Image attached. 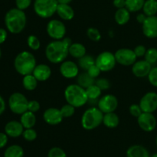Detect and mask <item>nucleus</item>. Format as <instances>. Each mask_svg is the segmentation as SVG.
Listing matches in <instances>:
<instances>
[{
  "label": "nucleus",
  "mask_w": 157,
  "mask_h": 157,
  "mask_svg": "<svg viewBox=\"0 0 157 157\" xmlns=\"http://www.w3.org/2000/svg\"><path fill=\"white\" fill-rule=\"evenodd\" d=\"M24 127L20 121H11L5 127V133L10 137L16 138L22 135Z\"/></svg>",
  "instance_id": "nucleus-18"
},
{
  "label": "nucleus",
  "mask_w": 157,
  "mask_h": 157,
  "mask_svg": "<svg viewBox=\"0 0 157 157\" xmlns=\"http://www.w3.org/2000/svg\"><path fill=\"white\" fill-rule=\"evenodd\" d=\"M95 84H96L97 86H98V87L101 88V90H108L110 87V81L104 78H98L97 81H95Z\"/></svg>",
  "instance_id": "nucleus-39"
},
{
  "label": "nucleus",
  "mask_w": 157,
  "mask_h": 157,
  "mask_svg": "<svg viewBox=\"0 0 157 157\" xmlns=\"http://www.w3.org/2000/svg\"><path fill=\"white\" fill-rule=\"evenodd\" d=\"M152 69V64H150L148 61L144 60L136 61L132 65V72L133 75L136 78H145L148 76L149 73Z\"/></svg>",
  "instance_id": "nucleus-17"
},
{
  "label": "nucleus",
  "mask_w": 157,
  "mask_h": 157,
  "mask_svg": "<svg viewBox=\"0 0 157 157\" xmlns=\"http://www.w3.org/2000/svg\"><path fill=\"white\" fill-rule=\"evenodd\" d=\"M61 113H62L64 118H69L74 116L75 113V107L74 106L71 105L70 104H66L62 106L61 109Z\"/></svg>",
  "instance_id": "nucleus-36"
},
{
  "label": "nucleus",
  "mask_w": 157,
  "mask_h": 157,
  "mask_svg": "<svg viewBox=\"0 0 157 157\" xmlns=\"http://www.w3.org/2000/svg\"><path fill=\"white\" fill-rule=\"evenodd\" d=\"M56 13L63 20L70 21L75 17V11L69 4L59 3L57 8Z\"/></svg>",
  "instance_id": "nucleus-20"
},
{
  "label": "nucleus",
  "mask_w": 157,
  "mask_h": 157,
  "mask_svg": "<svg viewBox=\"0 0 157 157\" xmlns=\"http://www.w3.org/2000/svg\"><path fill=\"white\" fill-rule=\"evenodd\" d=\"M48 157H67V155L60 147H53L48 151Z\"/></svg>",
  "instance_id": "nucleus-38"
},
{
  "label": "nucleus",
  "mask_w": 157,
  "mask_h": 157,
  "mask_svg": "<svg viewBox=\"0 0 157 157\" xmlns=\"http://www.w3.org/2000/svg\"><path fill=\"white\" fill-rule=\"evenodd\" d=\"M68 52L71 57L79 59L86 55V48L81 43H72L69 47Z\"/></svg>",
  "instance_id": "nucleus-24"
},
{
  "label": "nucleus",
  "mask_w": 157,
  "mask_h": 157,
  "mask_svg": "<svg viewBox=\"0 0 157 157\" xmlns=\"http://www.w3.org/2000/svg\"><path fill=\"white\" fill-rule=\"evenodd\" d=\"M6 102H5L2 97L0 95V116H1V115L4 113L5 110H6Z\"/></svg>",
  "instance_id": "nucleus-49"
},
{
  "label": "nucleus",
  "mask_w": 157,
  "mask_h": 157,
  "mask_svg": "<svg viewBox=\"0 0 157 157\" xmlns=\"http://www.w3.org/2000/svg\"><path fill=\"white\" fill-rule=\"evenodd\" d=\"M147 49L146 48V47L144 45H142V44H140V45H137L133 51H134L135 54H136V57L137 58H141V57H144L145 55L146 52H147Z\"/></svg>",
  "instance_id": "nucleus-45"
},
{
  "label": "nucleus",
  "mask_w": 157,
  "mask_h": 157,
  "mask_svg": "<svg viewBox=\"0 0 157 157\" xmlns=\"http://www.w3.org/2000/svg\"><path fill=\"white\" fill-rule=\"evenodd\" d=\"M29 101L23 94L13 93L9 98V107L12 113L21 115L28 110Z\"/></svg>",
  "instance_id": "nucleus-7"
},
{
  "label": "nucleus",
  "mask_w": 157,
  "mask_h": 157,
  "mask_svg": "<svg viewBox=\"0 0 157 157\" xmlns=\"http://www.w3.org/2000/svg\"><path fill=\"white\" fill-rule=\"evenodd\" d=\"M24 150L18 145H12L8 147L4 153V157H23Z\"/></svg>",
  "instance_id": "nucleus-30"
},
{
  "label": "nucleus",
  "mask_w": 157,
  "mask_h": 157,
  "mask_svg": "<svg viewBox=\"0 0 157 157\" xmlns=\"http://www.w3.org/2000/svg\"><path fill=\"white\" fill-rule=\"evenodd\" d=\"M77 83L78 85L86 89L95 84V79L90 77L87 72H83V73L79 74L77 77Z\"/></svg>",
  "instance_id": "nucleus-26"
},
{
  "label": "nucleus",
  "mask_w": 157,
  "mask_h": 157,
  "mask_svg": "<svg viewBox=\"0 0 157 157\" xmlns=\"http://www.w3.org/2000/svg\"><path fill=\"white\" fill-rule=\"evenodd\" d=\"M22 136L26 141L32 142V141H34L35 140H36L38 135H37L36 130H34L33 128H29L25 129L23 131Z\"/></svg>",
  "instance_id": "nucleus-37"
},
{
  "label": "nucleus",
  "mask_w": 157,
  "mask_h": 157,
  "mask_svg": "<svg viewBox=\"0 0 157 157\" xmlns=\"http://www.w3.org/2000/svg\"><path fill=\"white\" fill-rule=\"evenodd\" d=\"M156 147H157V136H156Z\"/></svg>",
  "instance_id": "nucleus-54"
},
{
  "label": "nucleus",
  "mask_w": 157,
  "mask_h": 157,
  "mask_svg": "<svg viewBox=\"0 0 157 157\" xmlns=\"http://www.w3.org/2000/svg\"><path fill=\"white\" fill-rule=\"evenodd\" d=\"M7 35L8 34L6 29L0 28V44L6 41V38H7Z\"/></svg>",
  "instance_id": "nucleus-48"
},
{
  "label": "nucleus",
  "mask_w": 157,
  "mask_h": 157,
  "mask_svg": "<svg viewBox=\"0 0 157 157\" xmlns=\"http://www.w3.org/2000/svg\"><path fill=\"white\" fill-rule=\"evenodd\" d=\"M69 46L62 40L51 41L45 48V56L52 64H61L65 61L68 52Z\"/></svg>",
  "instance_id": "nucleus-2"
},
{
  "label": "nucleus",
  "mask_w": 157,
  "mask_h": 157,
  "mask_svg": "<svg viewBox=\"0 0 157 157\" xmlns=\"http://www.w3.org/2000/svg\"><path fill=\"white\" fill-rule=\"evenodd\" d=\"M87 35L90 40L94 42H98L101 39V34L96 28H89L87 30Z\"/></svg>",
  "instance_id": "nucleus-34"
},
{
  "label": "nucleus",
  "mask_w": 157,
  "mask_h": 157,
  "mask_svg": "<svg viewBox=\"0 0 157 157\" xmlns=\"http://www.w3.org/2000/svg\"><path fill=\"white\" fill-rule=\"evenodd\" d=\"M118 106V100L114 95L106 94L98 101V107L104 113L114 112Z\"/></svg>",
  "instance_id": "nucleus-11"
},
{
  "label": "nucleus",
  "mask_w": 157,
  "mask_h": 157,
  "mask_svg": "<svg viewBox=\"0 0 157 157\" xmlns=\"http://www.w3.org/2000/svg\"><path fill=\"white\" fill-rule=\"evenodd\" d=\"M104 113L98 107H90L81 117V126L86 130H92L98 128L103 124Z\"/></svg>",
  "instance_id": "nucleus-5"
},
{
  "label": "nucleus",
  "mask_w": 157,
  "mask_h": 157,
  "mask_svg": "<svg viewBox=\"0 0 157 157\" xmlns=\"http://www.w3.org/2000/svg\"><path fill=\"white\" fill-rule=\"evenodd\" d=\"M58 0H35L34 11L41 18H48L56 13Z\"/></svg>",
  "instance_id": "nucleus-6"
},
{
  "label": "nucleus",
  "mask_w": 157,
  "mask_h": 157,
  "mask_svg": "<svg viewBox=\"0 0 157 157\" xmlns=\"http://www.w3.org/2000/svg\"><path fill=\"white\" fill-rule=\"evenodd\" d=\"M142 9L147 16L156 15L157 13V0H146Z\"/></svg>",
  "instance_id": "nucleus-28"
},
{
  "label": "nucleus",
  "mask_w": 157,
  "mask_h": 157,
  "mask_svg": "<svg viewBox=\"0 0 157 157\" xmlns=\"http://www.w3.org/2000/svg\"><path fill=\"white\" fill-rule=\"evenodd\" d=\"M31 3H32V0H15L16 8L23 11L27 9L30 6Z\"/></svg>",
  "instance_id": "nucleus-43"
},
{
  "label": "nucleus",
  "mask_w": 157,
  "mask_h": 157,
  "mask_svg": "<svg viewBox=\"0 0 157 157\" xmlns=\"http://www.w3.org/2000/svg\"><path fill=\"white\" fill-rule=\"evenodd\" d=\"M85 90L87 98H88V101H98V100L99 99L101 93H102V90H101V88L95 84L86 88Z\"/></svg>",
  "instance_id": "nucleus-27"
},
{
  "label": "nucleus",
  "mask_w": 157,
  "mask_h": 157,
  "mask_svg": "<svg viewBox=\"0 0 157 157\" xmlns=\"http://www.w3.org/2000/svg\"><path fill=\"white\" fill-rule=\"evenodd\" d=\"M60 73L67 79L77 78L79 75V66L74 61H64L61 63Z\"/></svg>",
  "instance_id": "nucleus-15"
},
{
  "label": "nucleus",
  "mask_w": 157,
  "mask_h": 157,
  "mask_svg": "<svg viewBox=\"0 0 157 157\" xmlns=\"http://www.w3.org/2000/svg\"><path fill=\"white\" fill-rule=\"evenodd\" d=\"M36 121L37 118L35 113H32L29 110H27L24 113H22L20 117V122L25 129L33 128L36 124Z\"/></svg>",
  "instance_id": "nucleus-22"
},
{
  "label": "nucleus",
  "mask_w": 157,
  "mask_h": 157,
  "mask_svg": "<svg viewBox=\"0 0 157 157\" xmlns=\"http://www.w3.org/2000/svg\"><path fill=\"white\" fill-rule=\"evenodd\" d=\"M139 104L143 112L153 113L157 110V94L148 92L142 97Z\"/></svg>",
  "instance_id": "nucleus-12"
},
{
  "label": "nucleus",
  "mask_w": 157,
  "mask_h": 157,
  "mask_svg": "<svg viewBox=\"0 0 157 157\" xmlns=\"http://www.w3.org/2000/svg\"><path fill=\"white\" fill-rule=\"evenodd\" d=\"M40 104L37 101H29V105H28V110L32 112V113H36L40 110Z\"/></svg>",
  "instance_id": "nucleus-44"
},
{
  "label": "nucleus",
  "mask_w": 157,
  "mask_h": 157,
  "mask_svg": "<svg viewBox=\"0 0 157 157\" xmlns=\"http://www.w3.org/2000/svg\"><path fill=\"white\" fill-rule=\"evenodd\" d=\"M149 82L153 86L157 87V67H152L151 71L148 75Z\"/></svg>",
  "instance_id": "nucleus-40"
},
{
  "label": "nucleus",
  "mask_w": 157,
  "mask_h": 157,
  "mask_svg": "<svg viewBox=\"0 0 157 157\" xmlns=\"http://www.w3.org/2000/svg\"><path fill=\"white\" fill-rule=\"evenodd\" d=\"M38 81L35 78L32 74L24 76L22 79V85L25 90L32 91L34 90L38 86Z\"/></svg>",
  "instance_id": "nucleus-29"
},
{
  "label": "nucleus",
  "mask_w": 157,
  "mask_h": 157,
  "mask_svg": "<svg viewBox=\"0 0 157 157\" xmlns=\"http://www.w3.org/2000/svg\"><path fill=\"white\" fill-rule=\"evenodd\" d=\"M48 35L54 40H62L66 35V26L61 21L52 19L48 21L46 27Z\"/></svg>",
  "instance_id": "nucleus-9"
},
{
  "label": "nucleus",
  "mask_w": 157,
  "mask_h": 157,
  "mask_svg": "<svg viewBox=\"0 0 157 157\" xmlns=\"http://www.w3.org/2000/svg\"><path fill=\"white\" fill-rule=\"evenodd\" d=\"M1 56H2V51H1V48H0V58H1Z\"/></svg>",
  "instance_id": "nucleus-53"
},
{
  "label": "nucleus",
  "mask_w": 157,
  "mask_h": 157,
  "mask_svg": "<svg viewBox=\"0 0 157 157\" xmlns=\"http://www.w3.org/2000/svg\"><path fill=\"white\" fill-rule=\"evenodd\" d=\"M127 157H150L147 148L141 145H133L127 150Z\"/></svg>",
  "instance_id": "nucleus-21"
},
{
  "label": "nucleus",
  "mask_w": 157,
  "mask_h": 157,
  "mask_svg": "<svg viewBox=\"0 0 157 157\" xmlns=\"http://www.w3.org/2000/svg\"><path fill=\"white\" fill-rule=\"evenodd\" d=\"M113 4L114 7L117 9H121V8L126 7V0H113Z\"/></svg>",
  "instance_id": "nucleus-47"
},
{
  "label": "nucleus",
  "mask_w": 157,
  "mask_h": 157,
  "mask_svg": "<svg viewBox=\"0 0 157 157\" xmlns=\"http://www.w3.org/2000/svg\"><path fill=\"white\" fill-rule=\"evenodd\" d=\"M43 119L46 124L52 126L58 125L62 122L64 117L60 109L50 107L44 110L43 113Z\"/></svg>",
  "instance_id": "nucleus-14"
},
{
  "label": "nucleus",
  "mask_w": 157,
  "mask_h": 157,
  "mask_svg": "<svg viewBox=\"0 0 157 157\" xmlns=\"http://www.w3.org/2000/svg\"><path fill=\"white\" fill-rule=\"evenodd\" d=\"M147 18V15L144 13H140L136 16V21L140 23V24H143L145 21L146 18Z\"/></svg>",
  "instance_id": "nucleus-50"
},
{
  "label": "nucleus",
  "mask_w": 157,
  "mask_h": 157,
  "mask_svg": "<svg viewBox=\"0 0 157 157\" xmlns=\"http://www.w3.org/2000/svg\"><path fill=\"white\" fill-rule=\"evenodd\" d=\"M137 124L144 131L152 132L156 127V118L153 113L143 112L140 116L137 117Z\"/></svg>",
  "instance_id": "nucleus-13"
},
{
  "label": "nucleus",
  "mask_w": 157,
  "mask_h": 157,
  "mask_svg": "<svg viewBox=\"0 0 157 157\" xmlns=\"http://www.w3.org/2000/svg\"><path fill=\"white\" fill-rule=\"evenodd\" d=\"M32 75L38 81H45L50 78L52 75V70L50 67L45 64H40L36 65Z\"/></svg>",
  "instance_id": "nucleus-19"
},
{
  "label": "nucleus",
  "mask_w": 157,
  "mask_h": 157,
  "mask_svg": "<svg viewBox=\"0 0 157 157\" xmlns=\"http://www.w3.org/2000/svg\"><path fill=\"white\" fill-rule=\"evenodd\" d=\"M95 64L102 72L110 71L116 66L115 55L110 52H101L95 59Z\"/></svg>",
  "instance_id": "nucleus-8"
},
{
  "label": "nucleus",
  "mask_w": 157,
  "mask_h": 157,
  "mask_svg": "<svg viewBox=\"0 0 157 157\" xmlns=\"http://www.w3.org/2000/svg\"><path fill=\"white\" fill-rule=\"evenodd\" d=\"M150 157H157V153H155V154H153V156H150Z\"/></svg>",
  "instance_id": "nucleus-52"
},
{
  "label": "nucleus",
  "mask_w": 157,
  "mask_h": 157,
  "mask_svg": "<svg viewBox=\"0 0 157 157\" xmlns=\"http://www.w3.org/2000/svg\"><path fill=\"white\" fill-rule=\"evenodd\" d=\"M144 58L150 64H154L157 62V49L156 48H150L147 49Z\"/></svg>",
  "instance_id": "nucleus-33"
},
{
  "label": "nucleus",
  "mask_w": 157,
  "mask_h": 157,
  "mask_svg": "<svg viewBox=\"0 0 157 157\" xmlns=\"http://www.w3.org/2000/svg\"><path fill=\"white\" fill-rule=\"evenodd\" d=\"M27 44L28 46L33 51L38 50L40 48V47H41L40 40L38 39V37H36L34 35H31L28 37Z\"/></svg>",
  "instance_id": "nucleus-35"
},
{
  "label": "nucleus",
  "mask_w": 157,
  "mask_h": 157,
  "mask_svg": "<svg viewBox=\"0 0 157 157\" xmlns=\"http://www.w3.org/2000/svg\"><path fill=\"white\" fill-rule=\"evenodd\" d=\"M95 64V59L90 55H85L82 58L78 59V66L83 70L87 71L90 66L94 65Z\"/></svg>",
  "instance_id": "nucleus-32"
},
{
  "label": "nucleus",
  "mask_w": 157,
  "mask_h": 157,
  "mask_svg": "<svg viewBox=\"0 0 157 157\" xmlns=\"http://www.w3.org/2000/svg\"><path fill=\"white\" fill-rule=\"evenodd\" d=\"M120 123V118L117 113L114 112L111 113H104V119H103V124L106 127L110 129L116 128Z\"/></svg>",
  "instance_id": "nucleus-25"
},
{
  "label": "nucleus",
  "mask_w": 157,
  "mask_h": 157,
  "mask_svg": "<svg viewBox=\"0 0 157 157\" xmlns=\"http://www.w3.org/2000/svg\"><path fill=\"white\" fill-rule=\"evenodd\" d=\"M27 23V18L24 11L14 8L8 11L5 16L6 29L12 34H19L25 29Z\"/></svg>",
  "instance_id": "nucleus-1"
},
{
  "label": "nucleus",
  "mask_w": 157,
  "mask_h": 157,
  "mask_svg": "<svg viewBox=\"0 0 157 157\" xmlns=\"http://www.w3.org/2000/svg\"><path fill=\"white\" fill-rule=\"evenodd\" d=\"M129 111L130 113L131 114V116L134 117H139L140 116L141 113H143V110L141 109L140 104H131L130 106V108H129Z\"/></svg>",
  "instance_id": "nucleus-41"
},
{
  "label": "nucleus",
  "mask_w": 157,
  "mask_h": 157,
  "mask_svg": "<svg viewBox=\"0 0 157 157\" xmlns=\"http://www.w3.org/2000/svg\"><path fill=\"white\" fill-rule=\"evenodd\" d=\"M8 143V135L4 133H0V149L6 147Z\"/></svg>",
  "instance_id": "nucleus-46"
},
{
  "label": "nucleus",
  "mask_w": 157,
  "mask_h": 157,
  "mask_svg": "<svg viewBox=\"0 0 157 157\" xmlns=\"http://www.w3.org/2000/svg\"><path fill=\"white\" fill-rule=\"evenodd\" d=\"M143 33L148 38H157V16H147L142 24Z\"/></svg>",
  "instance_id": "nucleus-16"
},
{
  "label": "nucleus",
  "mask_w": 157,
  "mask_h": 157,
  "mask_svg": "<svg viewBox=\"0 0 157 157\" xmlns=\"http://www.w3.org/2000/svg\"><path fill=\"white\" fill-rule=\"evenodd\" d=\"M146 0H126V8L130 12H136L144 7Z\"/></svg>",
  "instance_id": "nucleus-31"
},
{
  "label": "nucleus",
  "mask_w": 157,
  "mask_h": 157,
  "mask_svg": "<svg viewBox=\"0 0 157 157\" xmlns=\"http://www.w3.org/2000/svg\"><path fill=\"white\" fill-rule=\"evenodd\" d=\"M64 98L67 104L75 108L81 107L88 101L85 89L77 84H70L64 90Z\"/></svg>",
  "instance_id": "nucleus-4"
},
{
  "label": "nucleus",
  "mask_w": 157,
  "mask_h": 157,
  "mask_svg": "<svg viewBox=\"0 0 157 157\" xmlns=\"http://www.w3.org/2000/svg\"><path fill=\"white\" fill-rule=\"evenodd\" d=\"M58 3H61V4H70L72 2V0H58Z\"/></svg>",
  "instance_id": "nucleus-51"
},
{
  "label": "nucleus",
  "mask_w": 157,
  "mask_h": 157,
  "mask_svg": "<svg viewBox=\"0 0 157 157\" xmlns=\"http://www.w3.org/2000/svg\"><path fill=\"white\" fill-rule=\"evenodd\" d=\"M114 18L115 21L118 25H124L130 21V12L126 7L118 9L115 12Z\"/></svg>",
  "instance_id": "nucleus-23"
},
{
  "label": "nucleus",
  "mask_w": 157,
  "mask_h": 157,
  "mask_svg": "<svg viewBox=\"0 0 157 157\" xmlns=\"http://www.w3.org/2000/svg\"><path fill=\"white\" fill-rule=\"evenodd\" d=\"M87 72L88 73V75L90 77H92L93 78H97L98 77H99V75H101V72H102L101 71V69L96 65V64H94V65L90 66L88 68V70L87 71Z\"/></svg>",
  "instance_id": "nucleus-42"
},
{
  "label": "nucleus",
  "mask_w": 157,
  "mask_h": 157,
  "mask_svg": "<svg viewBox=\"0 0 157 157\" xmlns=\"http://www.w3.org/2000/svg\"><path fill=\"white\" fill-rule=\"evenodd\" d=\"M36 58L31 52L24 51L15 57L14 67L16 71L22 76L31 75L36 67Z\"/></svg>",
  "instance_id": "nucleus-3"
},
{
  "label": "nucleus",
  "mask_w": 157,
  "mask_h": 157,
  "mask_svg": "<svg viewBox=\"0 0 157 157\" xmlns=\"http://www.w3.org/2000/svg\"><path fill=\"white\" fill-rule=\"evenodd\" d=\"M114 55L117 63L123 66H132L137 58L134 51L126 48L118 49Z\"/></svg>",
  "instance_id": "nucleus-10"
}]
</instances>
